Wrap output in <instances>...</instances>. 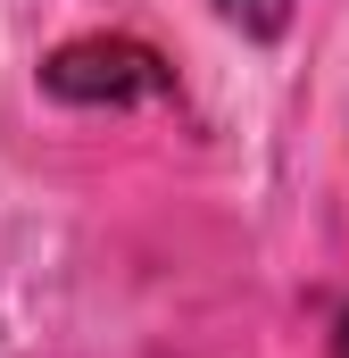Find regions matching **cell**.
<instances>
[{"instance_id":"cell-2","label":"cell","mask_w":349,"mask_h":358,"mask_svg":"<svg viewBox=\"0 0 349 358\" xmlns=\"http://www.w3.org/2000/svg\"><path fill=\"white\" fill-rule=\"evenodd\" d=\"M225 17H233L242 34H283V25H291V0H225Z\"/></svg>"},{"instance_id":"cell-3","label":"cell","mask_w":349,"mask_h":358,"mask_svg":"<svg viewBox=\"0 0 349 358\" xmlns=\"http://www.w3.org/2000/svg\"><path fill=\"white\" fill-rule=\"evenodd\" d=\"M333 358H349V317H341V334H333Z\"/></svg>"},{"instance_id":"cell-1","label":"cell","mask_w":349,"mask_h":358,"mask_svg":"<svg viewBox=\"0 0 349 358\" xmlns=\"http://www.w3.org/2000/svg\"><path fill=\"white\" fill-rule=\"evenodd\" d=\"M42 84L75 108H133V100H167L174 76L158 50H142L125 34H91V42H67L42 59Z\"/></svg>"}]
</instances>
